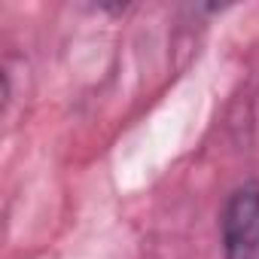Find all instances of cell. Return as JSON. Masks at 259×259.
Wrapping results in <instances>:
<instances>
[{"instance_id": "obj_1", "label": "cell", "mask_w": 259, "mask_h": 259, "mask_svg": "<svg viewBox=\"0 0 259 259\" xmlns=\"http://www.w3.org/2000/svg\"><path fill=\"white\" fill-rule=\"evenodd\" d=\"M226 259H259V186L232 192L223 210Z\"/></svg>"}]
</instances>
